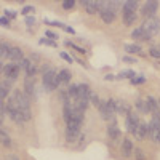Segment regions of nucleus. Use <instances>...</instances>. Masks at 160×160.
Segmentation results:
<instances>
[{"label": "nucleus", "mask_w": 160, "mask_h": 160, "mask_svg": "<svg viewBox=\"0 0 160 160\" xmlns=\"http://www.w3.org/2000/svg\"><path fill=\"white\" fill-rule=\"evenodd\" d=\"M61 7H62V10H72L75 7V0H64Z\"/></svg>", "instance_id": "nucleus-37"}, {"label": "nucleus", "mask_w": 160, "mask_h": 160, "mask_svg": "<svg viewBox=\"0 0 160 160\" xmlns=\"http://www.w3.org/2000/svg\"><path fill=\"white\" fill-rule=\"evenodd\" d=\"M146 101H148V106H149V112L152 115H157L160 114V106H158V99L154 98V96H146Z\"/></svg>", "instance_id": "nucleus-18"}, {"label": "nucleus", "mask_w": 160, "mask_h": 160, "mask_svg": "<svg viewBox=\"0 0 160 160\" xmlns=\"http://www.w3.org/2000/svg\"><path fill=\"white\" fill-rule=\"evenodd\" d=\"M102 78L106 80V82H112V80H115V75L114 74H106Z\"/></svg>", "instance_id": "nucleus-47"}, {"label": "nucleus", "mask_w": 160, "mask_h": 160, "mask_svg": "<svg viewBox=\"0 0 160 160\" xmlns=\"http://www.w3.org/2000/svg\"><path fill=\"white\" fill-rule=\"evenodd\" d=\"M34 13H35V8H34L32 5H26V7H22V10H21V15H24L26 18L32 16Z\"/></svg>", "instance_id": "nucleus-34"}, {"label": "nucleus", "mask_w": 160, "mask_h": 160, "mask_svg": "<svg viewBox=\"0 0 160 160\" xmlns=\"http://www.w3.org/2000/svg\"><path fill=\"white\" fill-rule=\"evenodd\" d=\"M62 31H66V32L71 34V35H74V34H75V29H74V28H71V26H64Z\"/></svg>", "instance_id": "nucleus-46"}, {"label": "nucleus", "mask_w": 160, "mask_h": 160, "mask_svg": "<svg viewBox=\"0 0 160 160\" xmlns=\"http://www.w3.org/2000/svg\"><path fill=\"white\" fill-rule=\"evenodd\" d=\"M106 135H108V138H109V141L111 142H114V144H120L122 142V131H120V128H118V125H117V122H111V123H108V127H106Z\"/></svg>", "instance_id": "nucleus-6"}, {"label": "nucleus", "mask_w": 160, "mask_h": 160, "mask_svg": "<svg viewBox=\"0 0 160 160\" xmlns=\"http://www.w3.org/2000/svg\"><path fill=\"white\" fill-rule=\"evenodd\" d=\"M157 11H158V2H157V0H148V2L139 8V13H141V16L144 19L154 18L157 15Z\"/></svg>", "instance_id": "nucleus-7"}, {"label": "nucleus", "mask_w": 160, "mask_h": 160, "mask_svg": "<svg viewBox=\"0 0 160 160\" xmlns=\"http://www.w3.org/2000/svg\"><path fill=\"white\" fill-rule=\"evenodd\" d=\"M3 66H5V64L2 62V59H0V72H3Z\"/></svg>", "instance_id": "nucleus-48"}, {"label": "nucleus", "mask_w": 160, "mask_h": 160, "mask_svg": "<svg viewBox=\"0 0 160 160\" xmlns=\"http://www.w3.org/2000/svg\"><path fill=\"white\" fill-rule=\"evenodd\" d=\"M22 69L19 68V64H16V62H8V64H5L3 66V75L7 77V80H11V82H15V80L19 77V72H21Z\"/></svg>", "instance_id": "nucleus-9"}, {"label": "nucleus", "mask_w": 160, "mask_h": 160, "mask_svg": "<svg viewBox=\"0 0 160 160\" xmlns=\"http://www.w3.org/2000/svg\"><path fill=\"white\" fill-rule=\"evenodd\" d=\"M135 77H136V72L133 71V69H125V71H120L115 75V80H125V78L131 80V78H135Z\"/></svg>", "instance_id": "nucleus-25"}, {"label": "nucleus", "mask_w": 160, "mask_h": 160, "mask_svg": "<svg viewBox=\"0 0 160 160\" xmlns=\"http://www.w3.org/2000/svg\"><path fill=\"white\" fill-rule=\"evenodd\" d=\"M26 71V77H35V74H37V64H34L32 61L29 62V66H28V68H26L24 69Z\"/></svg>", "instance_id": "nucleus-32"}, {"label": "nucleus", "mask_w": 160, "mask_h": 160, "mask_svg": "<svg viewBox=\"0 0 160 160\" xmlns=\"http://www.w3.org/2000/svg\"><path fill=\"white\" fill-rule=\"evenodd\" d=\"M45 24H50V26H55V28H64V22H61V21H53V19H45Z\"/></svg>", "instance_id": "nucleus-40"}, {"label": "nucleus", "mask_w": 160, "mask_h": 160, "mask_svg": "<svg viewBox=\"0 0 160 160\" xmlns=\"http://www.w3.org/2000/svg\"><path fill=\"white\" fill-rule=\"evenodd\" d=\"M42 83H43V88L45 91L51 93V91H55L61 87V80L58 77V71L56 69H48L45 74H42Z\"/></svg>", "instance_id": "nucleus-3"}, {"label": "nucleus", "mask_w": 160, "mask_h": 160, "mask_svg": "<svg viewBox=\"0 0 160 160\" xmlns=\"http://www.w3.org/2000/svg\"><path fill=\"white\" fill-rule=\"evenodd\" d=\"M98 111H99L101 118L106 120L108 123L115 122V115H117V112H115V99H114V98L102 99V101H101V106L98 108Z\"/></svg>", "instance_id": "nucleus-2"}, {"label": "nucleus", "mask_w": 160, "mask_h": 160, "mask_svg": "<svg viewBox=\"0 0 160 160\" xmlns=\"http://www.w3.org/2000/svg\"><path fill=\"white\" fill-rule=\"evenodd\" d=\"M123 48H125V51L128 53V55H141V53H142V47L139 43H135V42H133V43H127Z\"/></svg>", "instance_id": "nucleus-24"}, {"label": "nucleus", "mask_w": 160, "mask_h": 160, "mask_svg": "<svg viewBox=\"0 0 160 160\" xmlns=\"http://www.w3.org/2000/svg\"><path fill=\"white\" fill-rule=\"evenodd\" d=\"M38 43H40V45H47V47H53V48H56V47H58L56 42H53V40H50V38H45V37H43V38H40V40H38Z\"/></svg>", "instance_id": "nucleus-36"}, {"label": "nucleus", "mask_w": 160, "mask_h": 160, "mask_svg": "<svg viewBox=\"0 0 160 160\" xmlns=\"http://www.w3.org/2000/svg\"><path fill=\"white\" fill-rule=\"evenodd\" d=\"M139 3L136 2V0H127V2L122 3V15H125V13H136Z\"/></svg>", "instance_id": "nucleus-20"}, {"label": "nucleus", "mask_w": 160, "mask_h": 160, "mask_svg": "<svg viewBox=\"0 0 160 160\" xmlns=\"http://www.w3.org/2000/svg\"><path fill=\"white\" fill-rule=\"evenodd\" d=\"M45 37H48L50 40H53V42H56V40L59 38V35H58V34H55L53 31H45Z\"/></svg>", "instance_id": "nucleus-42"}, {"label": "nucleus", "mask_w": 160, "mask_h": 160, "mask_svg": "<svg viewBox=\"0 0 160 160\" xmlns=\"http://www.w3.org/2000/svg\"><path fill=\"white\" fill-rule=\"evenodd\" d=\"M130 37L133 38V42H135V43H138V42H149V40H152L148 34L142 31L141 26H139V28H135V29H133Z\"/></svg>", "instance_id": "nucleus-14"}, {"label": "nucleus", "mask_w": 160, "mask_h": 160, "mask_svg": "<svg viewBox=\"0 0 160 160\" xmlns=\"http://www.w3.org/2000/svg\"><path fill=\"white\" fill-rule=\"evenodd\" d=\"M99 18H101V21L104 24H112L115 21V18H117V13L108 7V0L104 2V8L99 11Z\"/></svg>", "instance_id": "nucleus-10"}, {"label": "nucleus", "mask_w": 160, "mask_h": 160, "mask_svg": "<svg viewBox=\"0 0 160 160\" xmlns=\"http://www.w3.org/2000/svg\"><path fill=\"white\" fill-rule=\"evenodd\" d=\"M11 98L16 101L18 104V109H19V118L21 122H29V120L32 118V112H31V98L26 95V93L19 88L13 90L11 93Z\"/></svg>", "instance_id": "nucleus-1"}, {"label": "nucleus", "mask_w": 160, "mask_h": 160, "mask_svg": "<svg viewBox=\"0 0 160 160\" xmlns=\"http://www.w3.org/2000/svg\"><path fill=\"white\" fill-rule=\"evenodd\" d=\"M7 115V109H5V102L3 101H0V125L3 123V118Z\"/></svg>", "instance_id": "nucleus-38"}, {"label": "nucleus", "mask_w": 160, "mask_h": 160, "mask_svg": "<svg viewBox=\"0 0 160 160\" xmlns=\"http://www.w3.org/2000/svg\"><path fill=\"white\" fill-rule=\"evenodd\" d=\"M122 61H123V62H130V64H136V62H138V59H136L135 56H123Z\"/></svg>", "instance_id": "nucleus-43"}, {"label": "nucleus", "mask_w": 160, "mask_h": 160, "mask_svg": "<svg viewBox=\"0 0 160 160\" xmlns=\"http://www.w3.org/2000/svg\"><path fill=\"white\" fill-rule=\"evenodd\" d=\"M135 109H136L138 114H151L146 98H138V99L135 101Z\"/></svg>", "instance_id": "nucleus-19"}, {"label": "nucleus", "mask_w": 160, "mask_h": 160, "mask_svg": "<svg viewBox=\"0 0 160 160\" xmlns=\"http://www.w3.org/2000/svg\"><path fill=\"white\" fill-rule=\"evenodd\" d=\"M68 95L71 99H77L78 98V88H77V83H71L68 87Z\"/></svg>", "instance_id": "nucleus-28"}, {"label": "nucleus", "mask_w": 160, "mask_h": 160, "mask_svg": "<svg viewBox=\"0 0 160 160\" xmlns=\"http://www.w3.org/2000/svg\"><path fill=\"white\" fill-rule=\"evenodd\" d=\"M22 91H24L29 98H32V96L35 95V78H34V77H26V78H24Z\"/></svg>", "instance_id": "nucleus-16"}, {"label": "nucleus", "mask_w": 160, "mask_h": 160, "mask_svg": "<svg viewBox=\"0 0 160 160\" xmlns=\"http://www.w3.org/2000/svg\"><path fill=\"white\" fill-rule=\"evenodd\" d=\"M133 152H135V144H133V141L127 136L122 139V142H120V154H122L123 158H130L133 157Z\"/></svg>", "instance_id": "nucleus-11"}, {"label": "nucleus", "mask_w": 160, "mask_h": 160, "mask_svg": "<svg viewBox=\"0 0 160 160\" xmlns=\"http://www.w3.org/2000/svg\"><path fill=\"white\" fill-rule=\"evenodd\" d=\"M135 139L136 141H142V139H148L149 138V125L146 123V122H139V125H138V128H136V131H135Z\"/></svg>", "instance_id": "nucleus-13"}, {"label": "nucleus", "mask_w": 160, "mask_h": 160, "mask_svg": "<svg viewBox=\"0 0 160 160\" xmlns=\"http://www.w3.org/2000/svg\"><path fill=\"white\" fill-rule=\"evenodd\" d=\"M80 5H82L85 13L90 16H95L96 13L99 15V0H82Z\"/></svg>", "instance_id": "nucleus-12"}, {"label": "nucleus", "mask_w": 160, "mask_h": 160, "mask_svg": "<svg viewBox=\"0 0 160 160\" xmlns=\"http://www.w3.org/2000/svg\"><path fill=\"white\" fill-rule=\"evenodd\" d=\"M3 13H5L3 16H5V18H8L10 21H11V19H15V18L18 16V11H15V10H5Z\"/></svg>", "instance_id": "nucleus-39"}, {"label": "nucleus", "mask_w": 160, "mask_h": 160, "mask_svg": "<svg viewBox=\"0 0 160 160\" xmlns=\"http://www.w3.org/2000/svg\"><path fill=\"white\" fill-rule=\"evenodd\" d=\"M133 157H135V160H148V154H146V151L141 149V148H135Z\"/></svg>", "instance_id": "nucleus-29"}, {"label": "nucleus", "mask_w": 160, "mask_h": 160, "mask_svg": "<svg viewBox=\"0 0 160 160\" xmlns=\"http://www.w3.org/2000/svg\"><path fill=\"white\" fill-rule=\"evenodd\" d=\"M11 85H13L11 80H3V82H0V101H3L8 96Z\"/></svg>", "instance_id": "nucleus-22"}, {"label": "nucleus", "mask_w": 160, "mask_h": 160, "mask_svg": "<svg viewBox=\"0 0 160 160\" xmlns=\"http://www.w3.org/2000/svg\"><path fill=\"white\" fill-rule=\"evenodd\" d=\"M0 26H3V28H10V19L2 16V18H0Z\"/></svg>", "instance_id": "nucleus-44"}, {"label": "nucleus", "mask_w": 160, "mask_h": 160, "mask_svg": "<svg viewBox=\"0 0 160 160\" xmlns=\"http://www.w3.org/2000/svg\"><path fill=\"white\" fill-rule=\"evenodd\" d=\"M142 31L148 34L151 38H154L155 35L160 34V18L158 16H154V18H148L144 19L142 24H141Z\"/></svg>", "instance_id": "nucleus-5"}, {"label": "nucleus", "mask_w": 160, "mask_h": 160, "mask_svg": "<svg viewBox=\"0 0 160 160\" xmlns=\"http://www.w3.org/2000/svg\"><path fill=\"white\" fill-rule=\"evenodd\" d=\"M22 59H24V53H22V50H21L19 47H11L8 61H10V62H16V64H19Z\"/></svg>", "instance_id": "nucleus-17"}, {"label": "nucleus", "mask_w": 160, "mask_h": 160, "mask_svg": "<svg viewBox=\"0 0 160 160\" xmlns=\"http://www.w3.org/2000/svg\"><path fill=\"white\" fill-rule=\"evenodd\" d=\"M146 80H148V78H146L144 75H136L135 78L130 80V83L131 85H142V83H146Z\"/></svg>", "instance_id": "nucleus-35"}, {"label": "nucleus", "mask_w": 160, "mask_h": 160, "mask_svg": "<svg viewBox=\"0 0 160 160\" xmlns=\"http://www.w3.org/2000/svg\"><path fill=\"white\" fill-rule=\"evenodd\" d=\"M80 133H82V123H77V122L66 123V131H64L66 142H68V144H74L78 139Z\"/></svg>", "instance_id": "nucleus-4"}, {"label": "nucleus", "mask_w": 160, "mask_h": 160, "mask_svg": "<svg viewBox=\"0 0 160 160\" xmlns=\"http://www.w3.org/2000/svg\"><path fill=\"white\" fill-rule=\"evenodd\" d=\"M59 56H61L66 62H68V64H72V62H74V58H72L71 55H68L66 51H61V53H59Z\"/></svg>", "instance_id": "nucleus-41"}, {"label": "nucleus", "mask_w": 160, "mask_h": 160, "mask_svg": "<svg viewBox=\"0 0 160 160\" xmlns=\"http://www.w3.org/2000/svg\"><path fill=\"white\" fill-rule=\"evenodd\" d=\"M58 77L61 80V85H71V80H72V72L69 69H61L58 72Z\"/></svg>", "instance_id": "nucleus-23"}, {"label": "nucleus", "mask_w": 160, "mask_h": 160, "mask_svg": "<svg viewBox=\"0 0 160 160\" xmlns=\"http://www.w3.org/2000/svg\"><path fill=\"white\" fill-rule=\"evenodd\" d=\"M115 112H117V115L127 117L131 112V106L125 99H115Z\"/></svg>", "instance_id": "nucleus-15"}, {"label": "nucleus", "mask_w": 160, "mask_h": 160, "mask_svg": "<svg viewBox=\"0 0 160 160\" xmlns=\"http://www.w3.org/2000/svg\"><path fill=\"white\" fill-rule=\"evenodd\" d=\"M122 21L127 28H131L138 21V13H125V15H122Z\"/></svg>", "instance_id": "nucleus-21"}, {"label": "nucleus", "mask_w": 160, "mask_h": 160, "mask_svg": "<svg viewBox=\"0 0 160 160\" xmlns=\"http://www.w3.org/2000/svg\"><path fill=\"white\" fill-rule=\"evenodd\" d=\"M148 55L154 59H160V45H154L148 50Z\"/></svg>", "instance_id": "nucleus-31"}, {"label": "nucleus", "mask_w": 160, "mask_h": 160, "mask_svg": "<svg viewBox=\"0 0 160 160\" xmlns=\"http://www.w3.org/2000/svg\"><path fill=\"white\" fill-rule=\"evenodd\" d=\"M0 144L2 146H5V148H11V138H10V135L7 133V130L5 128H2L0 127Z\"/></svg>", "instance_id": "nucleus-26"}, {"label": "nucleus", "mask_w": 160, "mask_h": 160, "mask_svg": "<svg viewBox=\"0 0 160 160\" xmlns=\"http://www.w3.org/2000/svg\"><path fill=\"white\" fill-rule=\"evenodd\" d=\"M139 122H141V118H139V114L136 111H131L125 117V128H127V131L130 133V135H135V131H136Z\"/></svg>", "instance_id": "nucleus-8"}, {"label": "nucleus", "mask_w": 160, "mask_h": 160, "mask_svg": "<svg viewBox=\"0 0 160 160\" xmlns=\"http://www.w3.org/2000/svg\"><path fill=\"white\" fill-rule=\"evenodd\" d=\"M64 45L68 47V48H72V50H75L77 53H80V55H85V53H87V50H85V48H82V47L75 45L74 42H71V40H66V42H64Z\"/></svg>", "instance_id": "nucleus-30"}, {"label": "nucleus", "mask_w": 160, "mask_h": 160, "mask_svg": "<svg viewBox=\"0 0 160 160\" xmlns=\"http://www.w3.org/2000/svg\"><path fill=\"white\" fill-rule=\"evenodd\" d=\"M10 50H11V47L7 42H3V40H0V59H8Z\"/></svg>", "instance_id": "nucleus-27"}, {"label": "nucleus", "mask_w": 160, "mask_h": 160, "mask_svg": "<svg viewBox=\"0 0 160 160\" xmlns=\"http://www.w3.org/2000/svg\"><path fill=\"white\" fill-rule=\"evenodd\" d=\"M26 24H28L29 28H31V26H35V18L34 16H28V18H26Z\"/></svg>", "instance_id": "nucleus-45"}, {"label": "nucleus", "mask_w": 160, "mask_h": 160, "mask_svg": "<svg viewBox=\"0 0 160 160\" xmlns=\"http://www.w3.org/2000/svg\"><path fill=\"white\" fill-rule=\"evenodd\" d=\"M101 98H99V95H96V93L95 91H91V96H90V104L91 106H95V108L98 109L99 108V106H101Z\"/></svg>", "instance_id": "nucleus-33"}]
</instances>
